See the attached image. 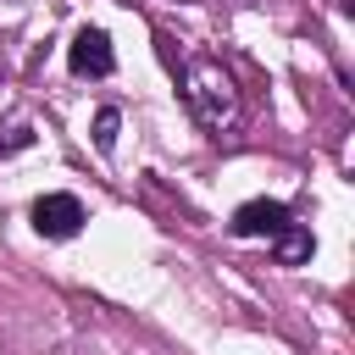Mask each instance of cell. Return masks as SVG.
Instances as JSON below:
<instances>
[{
	"label": "cell",
	"instance_id": "6da1fadb",
	"mask_svg": "<svg viewBox=\"0 0 355 355\" xmlns=\"http://www.w3.org/2000/svg\"><path fill=\"white\" fill-rule=\"evenodd\" d=\"M178 72V89H183V105L194 111V122L205 133H233L244 122V100H239V83L233 72L216 61V55H189V61H172Z\"/></svg>",
	"mask_w": 355,
	"mask_h": 355
},
{
	"label": "cell",
	"instance_id": "7a4b0ae2",
	"mask_svg": "<svg viewBox=\"0 0 355 355\" xmlns=\"http://www.w3.org/2000/svg\"><path fill=\"white\" fill-rule=\"evenodd\" d=\"M67 61H72L78 78H111V67H116L111 33H105V28H78L72 44H67Z\"/></svg>",
	"mask_w": 355,
	"mask_h": 355
},
{
	"label": "cell",
	"instance_id": "3957f363",
	"mask_svg": "<svg viewBox=\"0 0 355 355\" xmlns=\"http://www.w3.org/2000/svg\"><path fill=\"white\" fill-rule=\"evenodd\" d=\"M33 227H39V239H72L78 227H83V200L78 194H39L33 200Z\"/></svg>",
	"mask_w": 355,
	"mask_h": 355
},
{
	"label": "cell",
	"instance_id": "277c9868",
	"mask_svg": "<svg viewBox=\"0 0 355 355\" xmlns=\"http://www.w3.org/2000/svg\"><path fill=\"white\" fill-rule=\"evenodd\" d=\"M294 222V211L283 205V200H244L239 211H233V239H272V233H283Z\"/></svg>",
	"mask_w": 355,
	"mask_h": 355
},
{
	"label": "cell",
	"instance_id": "5b68a950",
	"mask_svg": "<svg viewBox=\"0 0 355 355\" xmlns=\"http://www.w3.org/2000/svg\"><path fill=\"white\" fill-rule=\"evenodd\" d=\"M272 255H277V266H300V261H311V233H305L300 222H288L283 233H272Z\"/></svg>",
	"mask_w": 355,
	"mask_h": 355
},
{
	"label": "cell",
	"instance_id": "8992f818",
	"mask_svg": "<svg viewBox=\"0 0 355 355\" xmlns=\"http://www.w3.org/2000/svg\"><path fill=\"white\" fill-rule=\"evenodd\" d=\"M116 128H122L116 105H100V111H94V144H100V150H111V144H116Z\"/></svg>",
	"mask_w": 355,
	"mask_h": 355
},
{
	"label": "cell",
	"instance_id": "52a82bcc",
	"mask_svg": "<svg viewBox=\"0 0 355 355\" xmlns=\"http://www.w3.org/2000/svg\"><path fill=\"white\" fill-rule=\"evenodd\" d=\"M33 144V128H6L0 133V155H17V150H28Z\"/></svg>",
	"mask_w": 355,
	"mask_h": 355
}]
</instances>
